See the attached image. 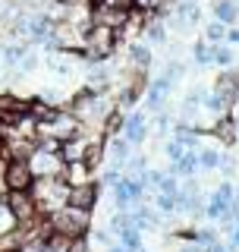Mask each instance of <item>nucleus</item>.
<instances>
[{
	"mask_svg": "<svg viewBox=\"0 0 239 252\" xmlns=\"http://www.w3.org/2000/svg\"><path fill=\"white\" fill-rule=\"evenodd\" d=\"M54 230H57L60 236H66V240H73V236H82L85 233V227H89V218H85V211L82 208H63V211H57L54 215Z\"/></svg>",
	"mask_w": 239,
	"mask_h": 252,
	"instance_id": "obj_1",
	"label": "nucleus"
},
{
	"mask_svg": "<svg viewBox=\"0 0 239 252\" xmlns=\"http://www.w3.org/2000/svg\"><path fill=\"white\" fill-rule=\"evenodd\" d=\"M31 180H35V170H31V164H29V161L16 158V161L6 164V170H3V183H6V189H10V192L29 189V186H31Z\"/></svg>",
	"mask_w": 239,
	"mask_h": 252,
	"instance_id": "obj_2",
	"label": "nucleus"
},
{
	"mask_svg": "<svg viewBox=\"0 0 239 252\" xmlns=\"http://www.w3.org/2000/svg\"><path fill=\"white\" fill-rule=\"evenodd\" d=\"M94 199H98V186H91V183H82V186H73L66 192V202L73 205V208H82V211H89Z\"/></svg>",
	"mask_w": 239,
	"mask_h": 252,
	"instance_id": "obj_3",
	"label": "nucleus"
},
{
	"mask_svg": "<svg viewBox=\"0 0 239 252\" xmlns=\"http://www.w3.org/2000/svg\"><path fill=\"white\" fill-rule=\"evenodd\" d=\"M230 205H233V189L224 183L208 205V218H230Z\"/></svg>",
	"mask_w": 239,
	"mask_h": 252,
	"instance_id": "obj_4",
	"label": "nucleus"
},
{
	"mask_svg": "<svg viewBox=\"0 0 239 252\" xmlns=\"http://www.w3.org/2000/svg\"><path fill=\"white\" fill-rule=\"evenodd\" d=\"M6 202H10V211H13L19 220H29L31 215H35V202L29 199L26 189H19V192H10V199H6Z\"/></svg>",
	"mask_w": 239,
	"mask_h": 252,
	"instance_id": "obj_5",
	"label": "nucleus"
},
{
	"mask_svg": "<svg viewBox=\"0 0 239 252\" xmlns=\"http://www.w3.org/2000/svg\"><path fill=\"white\" fill-rule=\"evenodd\" d=\"M123 129H126V142H132V145H135V142H142V139H145V117L132 114L129 120H126Z\"/></svg>",
	"mask_w": 239,
	"mask_h": 252,
	"instance_id": "obj_6",
	"label": "nucleus"
},
{
	"mask_svg": "<svg viewBox=\"0 0 239 252\" xmlns=\"http://www.w3.org/2000/svg\"><path fill=\"white\" fill-rule=\"evenodd\" d=\"M167 89H170V76H161L154 85H151V92H148V107H161L164 104V98H167Z\"/></svg>",
	"mask_w": 239,
	"mask_h": 252,
	"instance_id": "obj_7",
	"label": "nucleus"
},
{
	"mask_svg": "<svg viewBox=\"0 0 239 252\" xmlns=\"http://www.w3.org/2000/svg\"><path fill=\"white\" fill-rule=\"evenodd\" d=\"M110 38H114V29H110V26H98L89 35V44L98 47V51H107V47H110Z\"/></svg>",
	"mask_w": 239,
	"mask_h": 252,
	"instance_id": "obj_8",
	"label": "nucleus"
},
{
	"mask_svg": "<svg viewBox=\"0 0 239 252\" xmlns=\"http://www.w3.org/2000/svg\"><path fill=\"white\" fill-rule=\"evenodd\" d=\"M214 13H217V22H233L236 19V6L230 3V0H217Z\"/></svg>",
	"mask_w": 239,
	"mask_h": 252,
	"instance_id": "obj_9",
	"label": "nucleus"
},
{
	"mask_svg": "<svg viewBox=\"0 0 239 252\" xmlns=\"http://www.w3.org/2000/svg\"><path fill=\"white\" fill-rule=\"evenodd\" d=\"M173 164H177V173H192L198 167V158H195V152H186L179 161H173Z\"/></svg>",
	"mask_w": 239,
	"mask_h": 252,
	"instance_id": "obj_10",
	"label": "nucleus"
},
{
	"mask_svg": "<svg viewBox=\"0 0 239 252\" xmlns=\"http://www.w3.org/2000/svg\"><path fill=\"white\" fill-rule=\"evenodd\" d=\"M110 158H114V161H120V164H123L126 158H129V142H126V139H117L114 145H110Z\"/></svg>",
	"mask_w": 239,
	"mask_h": 252,
	"instance_id": "obj_11",
	"label": "nucleus"
},
{
	"mask_svg": "<svg viewBox=\"0 0 239 252\" xmlns=\"http://www.w3.org/2000/svg\"><path fill=\"white\" fill-rule=\"evenodd\" d=\"M214 63H220V66H230V63H233V51H230V47H214Z\"/></svg>",
	"mask_w": 239,
	"mask_h": 252,
	"instance_id": "obj_12",
	"label": "nucleus"
},
{
	"mask_svg": "<svg viewBox=\"0 0 239 252\" xmlns=\"http://www.w3.org/2000/svg\"><path fill=\"white\" fill-rule=\"evenodd\" d=\"M132 60L139 63V66H148V63H151V51H148V47H142V44H135L132 47Z\"/></svg>",
	"mask_w": 239,
	"mask_h": 252,
	"instance_id": "obj_13",
	"label": "nucleus"
},
{
	"mask_svg": "<svg viewBox=\"0 0 239 252\" xmlns=\"http://www.w3.org/2000/svg\"><path fill=\"white\" fill-rule=\"evenodd\" d=\"M195 60H198V63H214V47L195 44Z\"/></svg>",
	"mask_w": 239,
	"mask_h": 252,
	"instance_id": "obj_14",
	"label": "nucleus"
},
{
	"mask_svg": "<svg viewBox=\"0 0 239 252\" xmlns=\"http://www.w3.org/2000/svg\"><path fill=\"white\" fill-rule=\"evenodd\" d=\"M22 57H26V47H22V44L6 47V54H3V60H6V63H19Z\"/></svg>",
	"mask_w": 239,
	"mask_h": 252,
	"instance_id": "obj_15",
	"label": "nucleus"
},
{
	"mask_svg": "<svg viewBox=\"0 0 239 252\" xmlns=\"http://www.w3.org/2000/svg\"><path fill=\"white\" fill-rule=\"evenodd\" d=\"M198 164H202V167H217V164H220V155L217 152H202V155H198Z\"/></svg>",
	"mask_w": 239,
	"mask_h": 252,
	"instance_id": "obj_16",
	"label": "nucleus"
},
{
	"mask_svg": "<svg viewBox=\"0 0 239 252\" xmlns=\"http://www.w3.org/2000/svg\"><path fill=\"white\" fill-rule=\"evenodd\" d=\"M224 38H227L224 22H214V26H208V41H224Z\"/></svg>",
	"mask_w": 239,
	"mask_h": 252,
	"instance_id": "obj_17",
	"label": "nucleus"
},
{
	"mask_svg": "<svg viewBox=\"0 0 239 252\" xmlns=\"http://www.w3.org/2000/svg\"><path fill=\"white\" fill-rule=\"evenodd\" d=\"M167 155H170V158H173V161H179V158H182V155H186V145H182V142H179V139H173V142H170V145H167Z\"/></svg>",
	"mask_w": 239,
	"mask_h": 252,
	"instance_id": "obj_18",
	"label": "nucleus"
},
{
	"mask_svg": "<svg viewBox=\"0 0 239 252\" xmlns=\"http://www.w3.org/2000/svg\"><path fill=\"white\" fill-rule=\"evenodd\" d=\"M66 252H89V243H85L82 236H73V240L66 243Z\"/></svg>",
	"mask_w": 239,
	"mask_h": 252,
	"instance_id": "obj_19",
	"label": "nucleus"
},
{
	"mask_svg": "<svg viewBox=\"0 0 239 252\" xmlns=\"http://www.w3.org/2000/svg\"><path fill=\"white\" fill-rule=\"evenodd\" d=\"M35 167L38 170H54V167H57V161H54V158H47V155H38L35 158Z\"/></svg>",
	"mask_w": 239,
	"mask_h": 252,
	"instance_id": "obj_20",
	"label": "nucleus"
},
{
	"mask_svg": "<svg viewBox=\"0 0 239 252\" xmlns=\"http://www.w3.org/2000/svg\"><path fill=\"white\" fill-rule=\"evenodd\" d=\"M151 38H154V41H164V29L161 26H151V32H148Z\"/></svg>",
	"mask_w": 239,
	"mask_h": 252,
	"instance_id": "obj_21",
	"label": "nucleus"
},
{
	"mask_svg": "<svg viewBox=\"0 0 239 252\" xmlns=\"http://www.w3.org/2000/svg\"><path fill=\"white\" fill-rule=\"evenodd\" d=\"M227 38H230L233 44H239V29H230V32H227Z\"/></svg>",
	"mask_w": 239,
	"mask_h": 252,
	"instance_id": "obj_22",
	"label": "nucleus"
},
{
	"mask_svg": "<svg viewBox=\"0 0 239 252\" xmlns=\"http://www.w3.org/2000/svg\"><path fill=\"white\" fill-rule=\"evenodd\" d=\"M129 3H135V6H148L151 0H129Z\"/></svg>",
	"mask_w": 239,
	"mask_h": 252,
	"instance_id": "obj_23",
	"label": "nucleus"
},
{
	"mask_svg": "<svg viewBox=\"0 0 239 252\" xmlns=\"http://www.w3.org/2000/svg\"><path fill=\"white\" fill-rule=\"evenodd\" d=\"M208 252H227V249H224V246H211Z\"/></svg>",
	"mask_w": 239,
	"mask_h": 252,
	"instance_id": "obj_24",
	"label": "nucleus"
},
{
	"mask_svg": "<svg viewBox=\"0 0 239 252\" xmlns=\"http://www.w3.org/2000/svg\"><path fill=\"white\" fill-rule=\"evenodd\" d=\"M91 3H94V6H104V3H107V0H91Z\"/></svg>",
	"mask_w": 239,
	"mask_h": 252,
	"instance_id": "obj_25",
	"label": "nucleus"
},
{
	"mask_svg": "<svg viewBox=\"0 0 239 252\" xmlns=\"http://www.w3.org/2000/svg\"><path fill=\"white\" fill-rule=\"evenodd\" d=\"M233 243H236V246H239V230H233Z\"/></svg>",
	"mask_w": 239,
	"mask_h": 252,
	"instance_id": "obj_26",
	"label": "nucleus"
},
{
	"mask_svg": "<svg viewBox=\"0 0 239 252\" xmlns=\"http://www.w3.org/2000/svg\"><path fill=\"white\" fill-rule=\"evenodd\" d=\"M186 252H205V249H198V246H192V249H186Z\"/></svg>",
	"mask_w": 239,
	"mask_h": 252,
	"instance_id": "obj_27",
	"label": "nucleus"
},
{
	"mask_svg": "<svg viewBox=\"0 0 239 252\" xmlns=\"http://www.w3.org/2000/svg\"><path fill=\"white\" fill-rule=\"evenodd\" d=\"M63 3H76V0H63Z\"/></svg>",
	"mask_w": 239,
	"mask_h": 252,
	"instance_id": "obj_28",
	"label": "nucleus"
}]
</instances>
